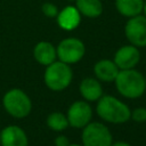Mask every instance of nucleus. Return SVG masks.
<instances>
[{"instance_id":"nucleus-20","label":"nucleus","mask_w":146,"mask_h":146,"mask_svg":"<svg viewBox=\"0 0 146 146\" xmlns=\"http://www.w3.org/2000/svg\"><path fill=\"white\" fill-rule=\"evenodd\" d=\"M68 145H70V140L66 136L59 135L55 138V146H68Z\"/></svg>"},{"instance_id":"nucleus-6","label":"nucleus","mask_w":146,"mask_h":146,"mask_svg":"<svg viewBox=\"0 0 146 146\" xmlns=\"http://www.w3.org/2000/svg\"><path fill=\"white\" fill-rule=\"evenodd\" d=\"M56 52H57V58L60 62L71 65L80 62L86 54V47L80 39L70 36L63 39L58 43L56 48Z\"/></svg>"},{"instance_id":"nucleus-18","label":"nucleus","mask_w":146,"mask_h":146,"mask_svg":"<svg viewBox=\"0 0 146 146\" xmlns=\"http://www.w3.org/2000/svg\"><path fill=\"white\" fill-rule=\"evenodd\" d=\"M41 11L43 13L44 16L49 17V18H55L57 17L59 10L57 8L56 5H54L52 2H44L42 6H41Z\"/></svg>"},{"instance_id":"nucleus-16","label":"nucleus","mask_w":146,"mask_h":146,"mask_svg":"<svg viewBox=\"0 0 146 146\" xmlns=\"http://www.w3.org/2000/svg\"><path fill=\"white\" fill-rule=\"evenodd\" d=\"M115 7L122 16L130 18L141 14L144 0H115Z\"/></svg>"},{"instance_id":"nucleus-5","label":"nucleus","mask_w":146,"mask_h":146,"mask_svg":"<svg viewBox=\"0 0 146 146\" xmlns=\"http://www.w3.org/2000/svg\"><path fill=\"white\" fill-rule=\"evenodd\" d=\"M82 146H111L113 137L110 129L100 122H89L82 130Z\"/></svg>"},{"instance_id":"nucleus-14","label":"nucleus","mask_w":146,"mask_h":146,"mask_svg":"<svg viewBox=\"0 0 146 146\" xmlns=\"http://www.w3.org/2000/svg\"><path fill=\"white\" fill-rule=\"evenodd\" d=\"M33 56L34 59L44 66L50 65L57 59V52L56 48L48 41H40L35 44L33 49Z\"/></svg>"},{"instance_id":"nucleus-8","label":"nucleus","mask_w":146,"mask_h":146,"mask_svg":"<svg viewBox=\"0 0 146 146\" xmlns=\"http://www.w3.org/2000/svg\"><path fill=\"white\" fill-rule=\"evenodd\" d=\"M66 117L68 121V125L80 129L84 128L92 117V108L86 100H76L74 102L67 110Z\"/></svg>"},{"instance_id":"nucleus-25","label":"nucleus","mask_w":146,"mask_h":146,"mask_svg":"<svg viewBox=\"0 0 146 146\" xmlns=\"http://www.w3.org/2000/svg\"><path fill=\"white\" fill-rule=\"evenodd\" d=\"M68 1H75V0H68Z\"/></svg>"},{"instance_id":"nucleus-24","label":"nucleus","mask_w":146,"mask_h":146,"mask_svg":"<svg viewBox=\"0 0 146 146\" xmlns=\"http://www.w3.org/2000/svg\"><path fill=\"white\" fill-rule=\"evenodd\" d=\"M145 84H146V76H145Z\"/></svg>"},{"instance_id":"nucleus-21","label":"nucleus","mask_w":146,"mask_h":146,"mask_svg":"<svg viewBox=\"0 0 146 146\" xmlns=\"http://www.w3.org/2000/svg\"><path fill=\"white\" fill-rule=\"evenodd\" d=\"M111 146H131L129 143H127V141H122V140H117V141H114V143H112V145Z\"/></svg>"},{"instance_id":"nucleus-11","label":"nucleus","mask_w":146,"mask_h":146,"mask_svg":"<svg viewBox=\"0 0 146 146\" xmlns=\"http://www.w3.org/2000/svg\"><path fill=\"white\" fill-rule=\"evenodd\" d=\"M56 18L60 29L65 31H72L79 26L81 22V14L75 6H67L58 13Z\"/></svg>"},{"instance_id":"nucleus-15","label":"nucleus","mask_w":146,"mask_h":146,"mask_svg":"<svg viewBox=\"0 0 146 146\" xmlns=\"http://www.w3.org/2000/svg\"><path fill=\"white\" fill-rule=\"evenodd\" d=\"M75 7L82 16L89 18H96L103 13L100 0H75Z\"/></svg>"},{"instance_id":"nucleus-2","label":"nucleus","mask_w":146,"mask_h":146,"mask_svg":"<svg viewBox=\"0 0 146 146\" xmlns=\"http://www.w3.org/2000/svg\"><path fill=\"white\" fill-rule=\"evenodd\" d=\"M114 82L117 91L125 98H139L146 90L145 76L135 68L120 70Z\"/></svg>"},{"instance_id":"nucleus-22","label":"nucleus","mask_w":146,"mask_h":146,"mask_svg":"<svg viewBox=\"0 0 146 146\" xmlns=\"http://www.w3.org/2000/svg\"><path fill=\"white\" fill-rule=\"evenodd\" d=\"M143 11H144V16H146V2H144V7H143Z\"/></svg>"},{"instance_id":"nucleus-1","label":"nucleus","mask_w":146,"mask_h":146,"mask_svg":"<svg viewBox=\"0 0 146 146\" xmlns=\"http://www.w3.org/2000/svg\"><path fill=\"white\" fill-rule=\"evenodd\" d=\"M96 112L104 121L115 124L129 121L131 115L129 106L112 95H103L97 100Z\"/></svg>"},{"instance_id":"nucleus-13","label":"nucleus","mask_w":146,"mask_h":146,"mask_svg":"<svg viewBox=\"0 0 146 146\" xmlns=\"http://www.w3.org/2000/svg\"><path fill=\"white\" fill-rule=\"evenodd\" d=\"M119 71V67L112 59H99L94 66L96 79L103 82H113Z\"/></svg>"},{"instance_id":"nucleus-3","label":"nucleus","mask_w":146,"mask_h":146,"mask_svg":"<svg viewBox=\"0 0 146 146\" xmlns=\"http://www.w3.org/2000/svg\"><path fill=\"white\" fill-rule=\"evenodd\" d=\"M44 83L54 91H62L66 89L73 79V72L68 64L60 60H55L47 66L44 71Z\"/></svg>"},{"instance_id":"nucleus-19","label":"nucleus","mask_w":146,"mask_h":146,"mask_svg":"<svg viewBox=\"0 0 146 146\" xmlns=\"http://www.w3.org/2000/svg\"><path fill=\"white\" fill-rule=\"evenodd\" d=\"M130 119H132L136 122H145L146 121V108L144 107H137L131 112Z\"/></svg>"},{"instance_id":"nucleus-10","label":"nucleus","mask_w":146,"mask_h":146,"mask_svg":"<svg viewBox=\"0 0 146 146\" xmlns=\"http://www.w3.org/2000/svg\"><path fill=\"white\" fill-rule=\"evenodd\" d=\"M1 146H27L29 139L25 131L18 125H8L0 132Z\"/></svg>"},{"instance_id":"nucleus-23","label":"nucleus","mask_w":146,"mask_h":146,"mask_svg":"<svg viewBox=\"0 0 146 146\" xmlns=\"http://www.w3.org/2000/svg\"><path fill=\"white\" fill-rule=\"evenodd\" d=\"M68 146H81V145H79V144H70Z\"/></svg>"},{"instance_id":"nucleus-12","label":"nucleus","mask_w":146,"mask_h":146,"mask_svg":"<svg viewBox=\"0 0 146 146\" xmlns=\"http://www.w3.org/2000/svg\"><path fill=\"white\" fill-rule=\"evenodd\" d=\"M79 90L86 102H96L104 95L103 87L99 80L96 78H91V76L84 78L80 82Z\"/></svg>"},{"instance_id":"nucleus-17","label":"nucleus","mask_w":146,"mask_h":146,"mask_svg":"<svg viewBox=\"0 0 146 146\" xmlns=\"http://www.w3.org/2000/svg\"><path fill=\"white\" fill-rule=\"evenodd\" d=\"M47 125L54 131H63L68 127L66 114L62 112H52L47 116Z\"/></svg>"},{"instance_id":"nucleus-7","label":"nucleus","mask_w":146,"mask_h":146,"mask_svg":"<svg viewBox=\"0 0 146 146\" xmlns=\"http://www.w3.org/2000/svg\"><path fill=\"white\" fill-rule=\"evenodd\" d=\"M128 41L135 47H146V16L137 15L130 17L124 26Z\"/></svg>"},{"instance_id":"nucleus-9","label":"nucleus","mask_w":146,"mask_h":146,"mask_svg":"<svg viewBox=\"0 0 146 146\" xmlns=\"http://www.w3.org/2000/svg\"><path fill=\"white\" fill-rule=\"evenodd\" d=\"M113 60L119 67V70L135 68V66L140 60V51L138 50L137 47L132 44L122 46L116 50Z\"/></svg>"},{"instance_id":"nucleus-4","label":"nucleus","mask_w":146,"mask_h":146,"mask_svg":"<svg viewBox=\"0 0 146 146\" xmlns=\"http://www.w3.org/2000/svg\"><path fill=\"white\" fill-rule=\"evenodd\" d=\"M2 105L7 113L16 119L26 117L32 111V102L30 97L21 89H10L2 98Z\"/></svg>"}]
</instances>
